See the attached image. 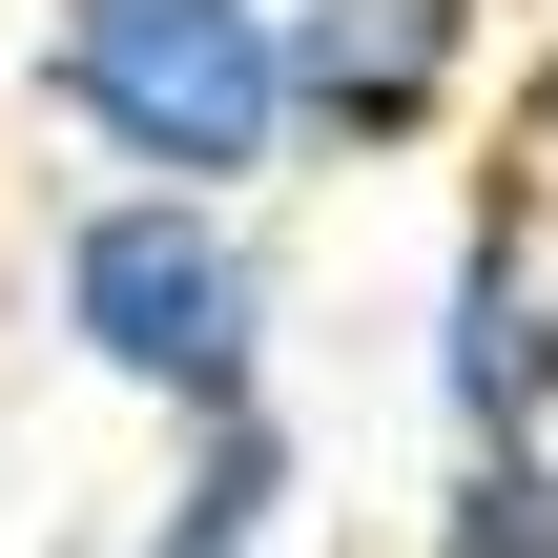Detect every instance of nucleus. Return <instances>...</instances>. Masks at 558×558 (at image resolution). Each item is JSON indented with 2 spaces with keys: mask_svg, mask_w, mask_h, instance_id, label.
<instances>
[{
  "mask_svg": "<svg viewBox=\"0 0 558 558\" xmlns=\"http://www.w3.org/2000/svg\"><path fill=\"white\" fill-rule=\"evenodd\" d=\"M41 331L83 393L124 414H228L290 373V269H269V207H207V186H62L41 207Z\"/></svg>",
  "mask_w": 558,
  "mask_h": 558,
  "instance_id": "obj_1",
  "label": "nucleus"
},
{
  "mask_svg": "<svg viewBox=\"0 0 558 558\" xmlns=\"http://www.w3.org/2000/svg\"><path fill=\"white\" fill-rule=\"evenodd\" d=\"M414 558H558V435H476V456H435Z\"/></svg>",
  "mask_w": 558,
  "mask_h": 558,
  "instance_id": "obj_6",
  "label": "nucleus"
},
{
  "mask_svg": "<svg viewBox=\"0 0 558 558\" xmlns=\"http://www.w3.org/2000/svg\"><path fill=\"white\" fill-rule=\"evenodd\" d=\"M290 62V166H435L497 83V0H269Z\"/></svg>",
  "mask_w": 558,
  "mask_h": 558,
  "instance_id": "obj_3",
  "label": "nucleus"
},
{
  "mask_svg": "<svg viewBox=\"0 0 558 558\" xmlns=\"http://www.w3.org/2000/svg\"><path fill=\"white\" fill-rule=\"evenodd\" d=\"M414 393H435V435L476 456V435H558V228L497 186L456 248H435V331H414Z\"/></svg>",
  "mask_w": 558,
  "mask_h": 558,
  "instance_id": "obj_4",
  "label": "nucleus"
},
{
  "mask_svg": "<svg viewBox=\"0 0 558 558\" xmlns=\"http://www.w3.org/2000/svg\"><path fill=\"white\" fill-rule=\"evenodd\" d=\"M124 558H311V435H290V393L166 414V476H145Z\"/></svg>",
  "mask_w": 558,
  "mask_h": 558,
  "instance_id": "obj_5",
  "label": "nucleus"
},
{
  "mask_svg": "<svg viewBox=\"0 0 558 558\" xmlns=\"http://www.w3.org/2000/svg\"><path fill=\"white\" fill-rule=\"evenodd\" d=\"M21 62H41V124L83 145V186H207V207L290 186L269 0H21Z\"/></svg>",
  "mask_w": 558,
  "mask_h": 558,
  "instance_id": "obj_2",
  "label": "nucleus"
}]
</instances>
